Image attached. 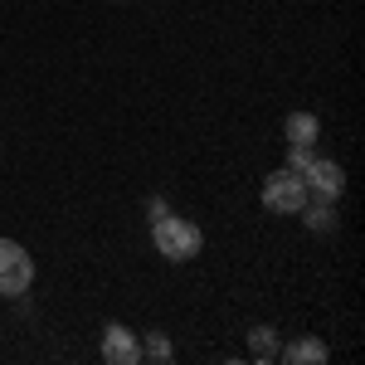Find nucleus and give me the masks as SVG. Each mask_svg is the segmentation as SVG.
<instances>
[{"label":"nucleus","mask_w":365,"mask_h":365,"mask_svg":"<svg viewBox=\"0 0 365 365\" xmlns=\"http://www.w3.org/2000/svg\"><path fill=\"white\" fill-rule=\"evenodd\" d=\"M103 361L108 365H137L141 361V341L132 336V331H127V327H108V331H103Z\"/></svg>","instance_id":"5"},{"label":"nucleus","mask_w":365,"mask_h":365,"mask_svg":"<svg viewBox=\"0 0 365 365\" xmlns=\"http://www.w3.org/2000/svg\"><path fill=\"white\" fill-rule=\"evenodd\" d=\"M302 185H307L312 200H341V190H346V170H341L336 161H327V156H312L307 170H302Z\"/></svg>","instance_id":"4"},{"label":"nucleus","mask_w":365,"mask_h":365,"mask_svg":"<svg viewBox=\"0 0 365 365\" xmlns=\"http://www.w3.org/2000/svg\"><path fill=\"white\" fill-rule=\"evenodd\" d=\"M249 351L258 356V361H263V356H273V351H278V336H273V327H253V331H249Z\"/></svg>","instance_id":"9"},{"label":"nucleus","mask_w":365,"mask_h":365,"mask_svg":"<svg viewBox=\"0 0 365 365\" xmlns=\"http://www.w3.org/2000/svg\"><path fill=\"white\" fill-rule=\"evenodd\" d=\"M307 161H312V146H287V170H307Z\"/></svg>","instance_id":"11"},{"label":"nucleus","mask_w":365,"mask_h":365,"mask_svg":"<svg viewBox=\"0 0 365 365\" xmlns=\"http://www.w3.org/2000/svg\"><path fill=\"white\" fill-rule=\"evenodd\" d=\"M282 132H287V146H312V141L322 137V122H317L312 113H287Z\"/></svg>","instance_id":"7"},{"label":"nucleus","mask_w":365,"mask_h":365,"mask_svg":"<svg viewBox=\"0 0 365 365\" xmlns=\"http://www.w3.org/2000/svg\"><path fill=\"white\" fill-rule=\"evenodd\" d=\"M263 205L273 210V215H297L302 205H307V185H302V175L297 170H273L268 180H263Z\"/></svg>","instance_id":"2"},{"label":"nucleus","mask_w":365,"mask_h":365,"mask_svg":"<svg viewBox=\"0 0 365 365\" xmlns=\"http://www.w3.org/2000/svg\"><path fill=\"white\" fill-rule=\"evenodd\" d=\"M282 361L287 365H327V341H317V336L287 341V346H282Z\"/></svg>","instance_id":"6"},{"label":"nucleus","mask_w":365,"mask_h":365,"mask_svg":"<svg viewBox=\"0 0 365 365\" xmlns=\"http://www.w3.org/2000/svg\"><path fill=\"white\" fill-rule=\"evenodd\" d=\"M34 282V258L15 239H0V297H20Z\"/></svg>","instance_id":"3"},{"label":"nucleus","mask_w":365,"mask_h":365,"mask_svg":"<svg viewBox=\"0 0 365 365\" xmlns=\"http://www.w3.org/2000/svg\"><path fill=\"white\" fill-rule=\"evenodd\" d=\"M336 200H312L307 195V205L297 210L302 220H307V229H317V234H327V229H336V210H331Z\"/></svg>","instance_id":"8"},{"label":"nucleus","mask_w":365,"mask_h":365,"mask_svg":"<svg viewBox=\"0 0 365 365\" xmlns=\"http://www.w3.org/2000/svg\"><path fill=\"white\" fill-rule=\"evenodd\" d=\"M151 244H156L161 258H170V263H190V258L205 249V234H200V225L180 220V215H161V220L151 225Z\"/></svg>","instance_id":"1"},{"label":"nucleus","mask_w":365,"mask_h":365,"mask_svg":"<svg viewBox=\"0 0 365 365\" xmlns=\"http://www.w3.org/2000/svg\"><path fill=\"white\" fill-rule=\"evenodd\" d=\"M141 351H146V356H151V361H170V336H166V331H151V336H146V346H141Z\"/></svg>","instance_id":"10"}]
</instances>
